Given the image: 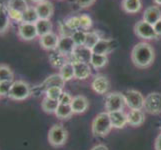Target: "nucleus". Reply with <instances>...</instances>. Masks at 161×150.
<instances>
[{
  "label": "nucleus",
  "instance_id": "f257e3e1",
  "mask_svg": "<svg viewBox=\"0 0 161 150\" xmlns=\"http://www.w3.org/2000/svg\"><path fill=\"white\" fill-rule=\"evenodd\" d=\"M154 50L150 44L146 42L137 43L131 52V59L135 66L139 68H146L154 61Z\"/></svg>",
  "mask_w": 161,
  "mask_h": 150
},
{
  "label": "nucleus",
  "instance_id": "f03ea898",
  "mask_svg": "<svg viewBox=\"0 0 161 150\" xmlns=\"http://www.w3.org/2000/svg\"><path fill=\"white\" fill-rule=\"evenodd\" d=\"M110 116L108 112L99 113L92 122V133L94 136L103 137L106 136L112 129Z\"/></svg>",
  "mask_w": 161,
  "mask_h": 150
},
{
  "label": "nucleus",
  "instance_id": "7ed1b4c3",
  "mask_svg": "<svg viewBox=\"0 0 161 150\" xmlns=\"http://www.w3.org/2000/svg\"><path fill=\"white\" fill-rule=\"evenodd\" d=\"M30 94H31V89L28 83L22 80H17V81H13V84L12 87H11L8 97L13 100L21 101V100H25L28 98L30 96Z\"/></svg>",
  "mask_w": 161,
  "mask_h": 150
},
{
  "label": "nucleus",
  "instance_id": "20e7f679",
  "mask_svg": "<svg viewBox=\"0 0 161 150\" xmlns=\"http://www.w3.org/2000/svg\"><path fill=\"white\" fill-rule=\"evenodd\" d=\"M48 140L52 146H62L67 140V131L59 124L53 125L48 132Z\"/></svg>",
  "mask_w": 161,
  "mask_h": 150
},
{
  "label": "nucleus",
  "instance_id": "39448f33",
  "mask_svg": "<svg viewBox=\"0 0 161 150\" xmlns=\"http://www.w3.org/2000/svg\"><path fill=\"white\" fill-rule=\"evenodd\" d=\"M125 105L124 95L119 92L109 93L105 99V108L106 112H114V111H120L123 109Z\"/></svg>",
  "mask_w": 161,
  "mask_h": 150
},
{
  "label": "nucleus",
  "instance_id": "423d86ee",
  "mask_svg": "<svg viewBox=\"0 0 161 150\" xmlns=\"http://www.w3.org/2000/svg\"><path fill=\"white\" fill-rule=\"evenodd\" d=\"M125 104L131 110H142L144 107V98L142 94L134 89L127 90L124 94Z\"/></svg>",
  "mask_w": 161,
  "mask_h": 150
},
{
  "label": "nucleus",
  "instance_id": "0eeeda50",
  "mask_svg": "<svg viewBox=\"0 0 161 150\" xmlns=\"http://www.w3.org/2000/svg\"><path fill=\"white\" fill-rule=\"evenodd\" d=\"M144 109L150 114L161 113V94L158 92H151L144 99Z\"/></svg>",
  "mask_w": 161,
  "mask_h": 150
},
{
  "label": "nucleus",
  "instance_id": "6e6552de",
  "mask_svg": "<svg viewBox=\"0 0 161 150\" xmlns=\"http://www.w3.org/2000/svg\"><path fill=\"white\" fill-rule=\"evenodd\" d=\"M135 33L138 37L142 38V39H155L157 38V34L154 30V27L152 24L148 23V22L140 20L138 21L134 26Z\"/></svg>",
  "mask_w": 161,
  "mask_h": 150
},
{
  "label": "nucleus",
  "instance_id": "1a4fd4ad",
  "mask_svg": "<svg viewBox=\"0 0 161 150\" xmlns=\"http://www.w3.org/2000/svg\"><path fill=\"white\" fill-rule=\"evenodd\" d=\"M18 36L24 41H31L38 36L36 25L33 23L21 22L18 25Z\"/></svg>",
  "mask_w": 161,
  "mask_h": 150
},
{
  "label": "nucleus",
  "instance_id": "9d476101",
  "mask_svg": "<svg viewBox=\"0 0 161 150\" xmlns=\"http://www.w3.org/2000/svg\"><path fill=\"white\" fill-rule=\"evenodd\" d=\"M92 50L87 48L86 46H76L73 53L71 55V62H85L90 63V59L92 56Z\"/></svg>",
  "mask_w": 161,
  "mask_h": 150
},
{
  "label": "nucleus",
  "instance_id": "9b49d317",
  "mask_svg": "<svg viewBox=\"0 0 161 150\" xmlns=\"http://www.w3.org/2000/svg\"><path fill=\"white\" fill-rule=\"evenodd\" d=\"M76 45L72 40L71 36H61L59 37V42L56 50L59 51L61 54H63L64 56H71L73 53Z\"/></svg>",
  "mask_w": 161,
  "mask_h": 150
},
{
  "label": "nucleus",
  "instance_id": "f8f14e48",
  "mask_svg": "<svg viewBox=\"0 0 161 150\" xmlns=\"http://www.w3.org/2000/svg\"><path fill=\"white\" fill-rule=\"evenodd\" d=\"M11 18L9 15V9L7 3L0 1V35L6 33L10 27Z\"/></svg>",
  "mask_w": 161,
  "mask_h": 150
},
{
  "label": "nucleus",
  "instance_id": "ddd939ff",
  "mask_svg": "<svg viewBox=\"0 0 161 150\" xmlns=\"http://www.w3.org/2000/svg\"><path fill=\"white\" fill-rule=\"evenodd\" d=\"M58 42H59V36H57V34H55L54 32H50L46 35L41 36L39 40L41 47L45 50H48V51L56 50Z\"/></svg>",
  "mask_w": 161,
  "mask_h": 150
},
{
  "label": "nucleus",
  "instance_id": "4468645a",
  "mask_svg": "<svg viewBox=\"0 0 161 150\" xmlns=\"http://www.w3.org/2000/svg\"><path fill=\"white\" fill-rule=\"evenodd\" d=\"M114 49V41L111 39H105L101 38L96 45L92 48V53L95 54H101V55H107Z\"/></svg>",
  "mask_w": 161,
  "mask_h": 150
},
{
  "label": "nucleus",
  "instance_id": "2eb2a0df",
  "mask_svg": "<svg viewBox=\"0 0 161 150\" xmlns=\"http://www.w3.org/2000/svg\"><path fill=\"white\" fill-rule=\"evenodd\" d=\"M74 66V78L84 80L91 74V67L89 63L85 62H72Z\"/></svg>",
  "mask_w": 161,
  "mask_h": 150
},
{
  "label": "nucleus",
  "instance_id": "dca6fc26",
  "mask_svg": "<svg viewBox=\"0 0 161 150\" xmlns=\"http://www.w3.org/2000/svg\"><path fill=\"white\" fill-rule=\"evenodd\" d=\"M64 85H65V80L62 78V76L59 73H55V74L48 76L47 78L43 81L41 85V90L43 89L44 92H45L47 88H50V87H60L63 89Z\"/></svg>",
  "mask_w": 161,
  "mask_h": 150
},
{
  "label": "nucleus",
  "instance_id": "f3484780",
  "mask_svg": "<svg viewBox=\"0 0 161 150\" xmlns=\"http://www.w3.org/2000/svg\"><path fill=\"white\" fill-rule=\"evenodd\" d=\"M35 8L38 16H39V19H50V17L53 15V4L48 0L39 4H36Z\"/></svg>",
  "mask_w": 161,
  "mask_h": 150
},
{
  "label": "nucleus",
  "instance_id": "a211bd4d",
  "mask_svg": "<svg viewBox=\"0 0 161 150\" xmlns=\"http://www.w3.org/2000/svg\"><path fill=\"white\" fill-rule=\"evenodd\" d=\"M71 108L73 113L80 114L85 112L88 108V100L85 96L83 95H77L72 98V101L70 103Z\"/></svg>",
  "mask_w": 161,
  "mask_h": 150
},
{
  "label": "nucleus",
  "instance_id": "6ab92c4d",
  "mask_svg": "<svg viewBox=\"0 0 161 150\" xmlns=\"http://www.w3.org/2000/svg\"><path fill=\"white\" fill-rule=\"evenodd\" d=\"M110 120H111V124H112L113 128H123V127L128 124L127 123V114H125L123 111H114V112H110Z\"/></svg>",
  "mask_w": 161,
  "mask_h": 150
},
{
  "label": "nucleus",
  "instance_id": "aec40b11",
  "mask_svg": "<svg viewBox=\"0 0 161 150\" xmlns=\"http://www.w3.org/2000/svg\"><path fill=\"white\" fill-rule=\"evenodd\" d=\"M161 19V10L158 6H149L143 13V20L154 25Z\"/></svg>",
  "mask_w": 161,
  "mask_h": 150
},
{
  "label": "nucleus",
  "instance_id": "412c9836",
  "mask_svg": "<svg viewBox=\"0 0 161 150\" xmlns=\"http://www.w3.org/2000/svg\"><path fill=\"white\" fill-rule=\"evenodd\" d=\"M93 90L98 94H105L109 89V81L105 76L98 75L92 81Z\"/></svg>",
  "mask_w": 161,
  "mask_h": 150
},
{
  "label": "nucleus",
  "instance_id": "4be33fe9",
  "mask_svg": "<svg viewBox=\"0 0 161 150\" xmlns=\"http://www.w3.org/2000/svg\"><path fill=\"white\" fill-rule=\"evenodd\" d=\"M145 120V115L142 110H130V112L127 114V123L131 126H140L143 124Z\"/></svg>",
  "mask_w": 161,
  "mask_h": 150
},
{
  "label": "nucleus",
  "instance_id": "5701e85b",
  "mask_svg": "<svg viewBox=\"0 0 161 150\" xmlns=\"http://www.w3.org/2000/svg\"><path fill=\"white\" fill-rule=\"evenodd\" d=\"M49 61H50L51 65L55 68H61L62 66L67 62L66 56L61 54L57 50H52L51 53L49 54Z\"/></svg>",
  "mask_w": 161,
  "mask_h": 150
},
{
  "label": "nucleus",
  "instance_id": "b1692460",
  "mask_svg": "<svg viewBox=\"0 0 161 150\" xmlns=\"http://www.w3.org/2000/svg\"><path fill=\"white\" fill-rule=\"evenodd\" d=\"M35 25L39 37L52 32V23L50 19H39L35 23Z\"/></svg>",
  "mask_w": 161,
  "mask_h": 150
},
{
  "label": "nucleus",
  "instance_id": "393cba45",
  "mask_svg": "<svg viewBox=\"0 0 161 150\" xmlns=\"http://www.w3.org/2000/svg\"><path fill=\"white\" fill-rule=\"evenodd\" d=\"M142 6L141 0H123L122 8L127 13H137L139 12Z\"/></svg>",
  "mask_w": 161,
  "mask_h": 150
},
{
  "label": "nucleus",
  "instance_id": "a878e982",
  "mask_svg": "<svg viewBox=\"0 0 161 150\" xmlns=\"http://www.w3.org/2000/svg\"><path fill=\"white\" fill-rule=\"evenodd\" d=\"M39 20V16L37 14L35 6H29L23 13H22V22L25 23H33L35 24Z\"/></svg>",
  "mask_w": 161,
  "mask_h": 150
},
{
  "label": "nucleus",
  "instance_id": "bb28decb",
  "mask_svg": "<svg viewBox=\"0 0 161 150\" xmlns=\"http://www.w3.org/2000/svg\"><path fill=\"white\" fill-rule=\"evenodd\" d=\"M62 78L65 80V82H67L71 79L74 78V66L73 63L71 61H67L62 67L60 68V73Z\"/></svg>",
  "mask_w": 161,
  "mask_h": 150
},
{
  "label": "nucleus",
  "instance_id": "cd10ccee",
  "mask_svg": "<svg viewBox=\"0 0 161 150\" xmlns=\"http://www.w3.org/2000/svg\"><path fill=\"white\" fill-rule=\"evenodd\" d=\"M7 6L9 10H14L20 13H23L29 7L26 0H8Z\"/></svg>",
  "mask_w": 161,
  "mask_h": 150
},
{
  "label": "nucleus",
  "instance_id": "c85d7f7f",
  "mask_svg": "<svg viewBox=\"0 0 161 150\" xmlns=\"http://www.w3.org/2000/svg\"><path fill=\"white\" fill-rule=\"evenodd\" d=\"M58 105H59V100L45 97L42 100L41 107L46 113H55Z\"/></svg>",
  "mask_w": 161,
  "mask_h": 150
},
{
  "label": "nucleus",
  "instance_id": "c756f323",
  "mask_svg": "<svg viewBox=\"0 0 161 150\" xmlns=\"http://www.w3.org/2000/svg\"><path fill=\"white\" fill-rule=\"evenodd\" d=\"M72 114H73V111H72L70 104H60L59 103L56 111H55V115L60 119H67Z\"/></svg>",
  "mask_w": 161,
  "mask_h": 150
},
{
  "label": "nucleus",
  "instance_id": "7c9ffc66",
  "mask_svg": "<svg viewBox=\"0 0 161 150\" xmlns=\"http://www.w3.org/2000/svg\"><path fill=\"white\" fill-rule=\"evenodd\" d=\"M108 62L107 55H101V54H95L93 53L91 59H90V65H92L94 68H102Z\"/></svg>",
  "mask_w": 161,
  "mask_h": 150
},
{
  "label": "nucleus",
  "instance_id": "2f4dec72",
  "mask_svg": "<svg viewBox=\"0 0 161 150\" xmlns=\"http://www.w3.org/2000/svg\"><path fill=\"white\" fill-rule=\"evenodd\" d=\"M14 74L13 71L7 65H0V82L13 81Z\"/></svg>",
  "mask_w": 161,
  "mask_h": 150
},
{
  "label": "nucleus",
  "instance_id": "473e14b6",
  "mask_svg": "<svg viewBox=\"0 0 161 150\" xmlns=\"http://www.w3.org/2000/svg\"><path fill=\"white\" fill-rule=\"evenodd\" d=\"M101 38L99 36V34L96 31H90L86 33V40H85V44L84 46H86L87 48H89L92 50V48L96 45V43L100 40Z\"/></svg>",
  "mask_w": 161,
  "mask_h": 150
},
{
  "label": "nucleus",
  "instance_id": "72a5a7b5",
  "mask_svg": "<svg viewBox=\"0 0 161 150\" xmlns=\"http://www.w3.org/2000/svg\"><path fill=\"white\" fill-rule=\"evenodd\" d=\"M86 31L82 30V29H78L75 30L73 33H72L71 38L73 42L75 43L76 46H82L85 44V40H86Z\"/></svg>",
  "mask_w": 161,
  "mask_h": 150
},
{
  "label": "nucleus",
  "instance_id": "f704fd0d",
  "mask_svg": "<svg viewBox=\"0 0 161 150\" xmlns=\"http://www.w3.org/2000/svg\"><path fill=\"white\" fill-rule=\"evenodd\" d=\"M64 23L67 25V27L69 29H71L72 31L81 29L80 28V19L79 16H72V17H69L68 19H66Z\"/></svg>",
  "mask_w": 161,
  "mask_h": 150
},
{
  "label": "nucleus",
  "instance_id": "c9c22d12",
  "mask_svg": "<svg viewBox=\"0 0 161 150\" xmlns=\"http://www.w3.org/2000/svg\"><path fill=\"white\" fill-rule=\"evenodd\" d=\"M62 93H63L62 88H60V87H50V88H47L45 90L46 97L51 98V99H56V100H59Z\"/></svg>",
  "mask_w": 161,
  "mask_h": 150
},
{
  "label": "nucleus",
  "instance_id": "e433bc0d",
  "mask_svg": "<svg viewBox=\"0 0 161 150\" xmlns=\"http://www.w3.org/2000/svg\"><path fill=\"white\" fill-rule=\"evenodd\" d=\"M13 81H4L0 82V96H8L11 87H12Z\"/></svg>",
  "mask_w": 161,
  "mask_h": 150
},
{
  "label": "nucleus",
  "instance_id": "4c0bfd02",
  "mask_svg": "<svg viewBox=\"0 0 161 150\" xmlns=\"http://www.w3.org/2000/svg\"><path fill=\"white\" fill-rule=\"evenodd\" d=\"M79 19H80V28L82 30H87L92 26V20L88 15L83 14L79 16Z\"/></svg>",
  "mask_w": 161,
  "mask_h": 150
},
{
  "label": "nucleus",
  "instance_id": "58836bf2",
  "mask_svg": "<svg viewBox=\"0 0 161 150\" xmlns=\"http://www.w3.org/2000/svg\"><path fill=\"white\" fill-rule=\"evenodd\" d=\"M72 98L73 97H71V95L68 92H63L59 98V103L60 104H70L72 101Z\"/></svg>",
  "mask_w": 161,
  "mask_h": 150
},
{
  "label": "nucleus",
  "instance_id": "ea45409f",
  "mask_svg": "<svg viewBox=\"0 0 161 150\" xmlns=\"http://www.w3.org/2000/svg\"><path fill=\"white\" fill-rule=\"evenodd\" d=\"M9 15H10L11 20L18 22V23H21L22 22V13L17 12V11H14V10H9Z\"/></svg>",
  "mask_w": 161,
  "mask_h": 150
},
{
  "label": "nucleus",
  "instance_id": "a19ab883",
  "mask_svg": "<svg viewBox=\"0 0 161 150\" xmlns=\"http://www.w3.org/2000/svg\"><path fill=\"white\" fill-rule=\"evenodd\" d=\"M74 1L79 7L86 8V7H89L90 5H92L95 2V0H74Z\"/></svg>",
  "mask_w": 161,
  "mask_h": 150
},
{
  "label": "nucleus",
  "instance_id": "79ce46f5",
  "mask_svg": "<svg viewBox=\"0 0 161 150\" xmlns=\"http://www.w3.org/2000/svg\"><path fill=\"white\" fill-rule=\"evenodd\" d=\"M153 27H154V30L156 32L157 36H161V19L159 21H157L156 23L153 25Z\"/></svg>",
  "mask_w": 161,
  "mask_h": 150
},
{
  "label": "nucleus",
  "instance_id": "37998d69",
  "mask_svg": "<svg viewBox=\"0 0 161 150\" xmlns=\"http://www.w3.org/2000/svg\"><path fill=\"white\" fill-rule=\"evenodd\" d=\"M155 150H161V133L155 140Z\"/></svg>",
  "mask_w": 161,
  "mask_h": 150
},
{
  "label": "nucleus",
  "instance_id": "c03bdc74",
  "mask_svg": "<svg viewBox=\"0 0 161 150\" xmlns=\"http://www.w3.org/2000/svg\"><path fill=\"white\" fill-rule=\"evenodd\" d=\"M91 150H108V147L105 146L104 144H98V145L94 146Z\"/></svg>",
  "mask_w": 161,
  "mask_h": 150
},
{
  "label": "nucleus",
  "instance_id": "a18cd8bd",
  "mask_svg": "<svg viewBox=\"0 0 161 150\" xmlns=\"http://www.w3.org/2000/svg\"><path fill=\"white\" fill-rule=\"evenodd\" d=\"M31 1L33 3H36V4H39L41 2H44V1H46V0H31Z\"/></svg>",
  "mask_w": 161,
  "mask_h": 150
},
{
  "label": "nucleus",
  "instance_id": "49530a36",
  "mask_svg": "<svg viewBox=\"0 0 161 150\" xmlns=\"http://www.w3.org/2000/svg\"><path fill=\"white\" fill-rule=\"evenodd\" d=\"M154 2L156 3L157 5H160V6H161V0H154Z\"/></svg>",
  "mask_w": 161,
  "mask_h": 150
}]
</instances>
